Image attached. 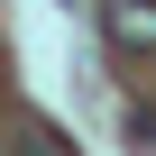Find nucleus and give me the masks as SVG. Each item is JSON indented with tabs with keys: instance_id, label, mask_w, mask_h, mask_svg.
<instances>
[{
	"instance_id": "obj_1",
	"label": "nucleus",
	"mask_w": 156,
	"mask_h": 156,
	"mask_svg": "<svg viewBox=\"0 0 156 156\" xmlns=\"http://www.w3.org/2000/svg\"><path fill=\"white\" fill-rule=\"evenodd\" d=\"M101 19H110V37H119L129 55L156 46V0H101Z\"/></svg>"
}]
</instances>
